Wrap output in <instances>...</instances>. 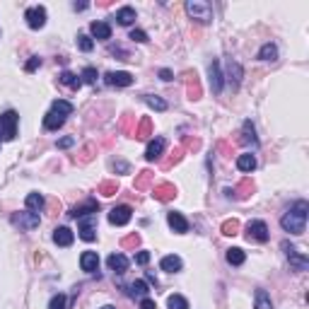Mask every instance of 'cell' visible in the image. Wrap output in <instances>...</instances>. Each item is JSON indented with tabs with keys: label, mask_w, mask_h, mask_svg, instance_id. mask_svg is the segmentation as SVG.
Returning a JSON list of instances; mask_svg holds the SVG:
<instances>
[{
	"label": "cell",
	"mask_w": 309,
	"mask_h": 309,
	"mask_svg": "<svg viewBox=\"0 0 309 309\" xmlns=\"http://www.w3.org/2000/svg\"><path fill=\"white\" fill-rule=\"evenodd\" d=\"M167 222H169V227H172L176 234H186V232H189V220H186L181 213H176V210L167 213Z\"/></svg>",
	"instance_id": "cell-15"
},
{
	"label": "cell",
	"mask_w": 309,
	"mask_h": 309,
	"mask_svg": "<svg viewBox=\"0 0 309 309\" xmlns=\"http://www.w3.org/2000/svg\"><path fill=\"white\" fill-rule=\"evenodd\" d=\"M39 65H41V58H39V56H34L32 61H29L27 65H24V70H27V72H34L37 68H39Z\"/></svg>",
	"instance_id": "cell-52"
},
{
	"label": "cell",
	"mask_w": 309,
	"mask_h": 309,
	"mask_svg": "<svg viewBox=\"0 0 309 309\" xmlns=\"http://www.w3.org/2000/svg\"><path fill=\"white\" fill-rule=\"evenodd\" d=\"M239 145H244V148H256L259 145V138H256V128L251 121H244V126H242V133L237 138Z\"/></svg>",
	"instance_id": "cell-14"
},
{
	"label": "cell",
	"mask_w": 309,
	"mask_h": 309,
	"mask_svg": "<svg viewBox=\"0 0 309 309\" xmlns=\"http://www.w3.org/2000/svg\"><path fill=\"white\" fill-rule=\"evenodd\" d=\"M159 78L165 80V82H169V80H174V72L167 70V68H162V70H159Z\"/></svg>",
	"instance_id": "cell-54"
},
{
	"label": "cell",
	"mask_w": 309,
	"mask_h": 309,
	"mask_svg": "<svg viewBox=\"0 0 309 309\" xmlns=\"http://www.w3.org/2000/svg\"><path fill=\"white\" fill-rule=\"evenodd\" d=\"M72 239H75V234H72L70 227H56L53 230V242L58 246H70Z\"/></svg>",
	"instance_id": "cell-20"
},
{
	"label": "cell",
	"mask_w": 309,
	"mask_h": 309,
	"mask_svg": "<svg viewBox=\"0 0 309 309\" xmlns=\"http://www.w3.org/2000/svg\"><path fill=\"white\" fill-rule=\"evenodd\" d=\"M135 263L138 266H148L150 263V251H140V254L135 256Z\"/></svg>",
	"instance_id": "cell-51"
},
{
	"label": "cell",
	"mask_w": 309,
	"mask_h": 309,
	"mask_svg": "<svg viewBox=\"0 0 309 309\" xmlns=\"http://www.w3.org/2000/svg\"><path fill=\"white\" fill-rule=\"evenodd\" d=\"M186 12L191 15V20H196L201 24H208L213 20V8L208 3H203V0H189L186 3Z\"/></svg>",
	"instance_id": "cell-2"
},
{
	"label": "cell",
	"mask_w": 309,
	"mask_h": 309,
	"mask_svg": "<svg viewBox=\"0 0 309 309\" xmlns=\"http://www.w3.org/2000/svg\"><path fill=\"white\" fill-rule=\"evenodd\" d=\"M39 222H41V217H39V213H15L12 215V225H17L20 230H34V227H39Z\"/></svg>",
	"instance_id": "cell-9"
},
{
	"label": "cell",
	"mask_w": 309,
	"mask_h": 309,
	"mask_svg": "<svg viewBox=\"0 0 309 309\" xmlns=\"http://www.w3.org/2000/svg\"><path fill=\"white\" fill-rule=\"evenodd\" d=\"M63 123H65V116L56 114V111H48L46 116H44V128H46V131H58Z\"/></svg>",
	"instance_id": "cell-27"
},
{
	"label": "cell",
	"mask_w": 309,
	"mask_h": 309,
	"mask_svg": "<svg viewBox=\"0 0 309 309\" xmlns=\"http://www.w3.org/2000/svg\"><path fill=\"white\" fill-rule=\"evenodd\" d=\"M48 208H51V215H56V213H58V210H61V203H58V201H51V203H48Z\"/></svg>",
	"instance_id": "cell-55"
},
{
	"label": "cell",
	"mask_w": 309,
	"mask_h": 309,
	"mask_svg": "<svg viewBox=\"0 0 309 309\" xmlns=\"http://www.w3.org/2000/svg\"><path fill=\"white\" fill-rule=\"evenodd\" d=\"M97 78H99V75H97V68H92V65L82 70V82H89V85H95Z\"/></svg>",
	"instance_id": "cell-47"
},
{
	"label": "cell",
	"mask_w": 309,
	"mask_h": 309,
	"mask_svg": "<svg viewBox=\"0 0 309 309\" xmlns=\"http://www.w3.org/2000/svg\"><path fill=\"white\" fill-rule=\"evenodd\" d=\"M131 39L138 41V44H145V41H148V34H145L143 29H133V32H131Z\"/></svg>",
	"instance_id": "cell-49"
},
{
	"label": "cell",
	"mask_w": 309,
	"mask_h": 309,
	"mask_svg": "<svg viewBox=\"0 0 309 309\" xmlns=\"http://www.w3.org/2000/svg\"><path fill=\"white\" fill-rule=\"evenodd\" d=\"M17 111H5L3 116H0V140H15L17 138Z\"/></svg>",
	"instance_id": "cell-3"
},
{
	"label": "cell",
	"mask_w": 309,
	"mask_h": 309,
	"mask_svg": "<svg viewBox=\"0 0 309 309\" xmlns=\"http://www.w3.org/2000/svg\"><path fill=\"white\" fill-rule=\"evenodd\" d=\"M239 227H242V225H239V220H234V217H232V220H225L222 222V234H225V237H234V234H239Z\"/></svg>",
	"instance_id": "cell-38"
},
{
	"label": "cell",
	"mask_w": 309,
	"mask_h": 309,
	"mask_svg": "<svg viewBox=\"0 0 309 309\" xmlns=\"http://www.w3.org/2000/svg\"><path fill=\"white\" fill-rule=\"evenodd\" d=\"M24 203H27V208H29L32 213H39V210H44V208H46V198H44L41 193H37V191H34V193H29Z\"/></svg>",
	"instance_id": "cell-28"
},
{
	"label": "cell",
	"mask_w": 309,
	"mask_h": 309,
	"mask_svg": "<svg viewBox=\"0 0 309 309\" xmlns=\"http://www.w3.org/2000/svg\"><path fill=\"white\" fill-rule=\"evenodd\" d=\"M225 259H227V263H230V266H242V263L246 261V254H244V249H239V246H232V249H227Z\"/></svg>",
	"instance_id": "cell-31"
},
{
	"label": "cell",
	"mask_w": 309,
	"mask_h": 309,
	"mask_svg": "<svg viewBox=\"0 0 309 309\" xmlns=\"http://www.w3.org/2000/svg\"><path fill=\"white\" fill-rule=\"evenodd\" d=\"M48 309H68V297H65L63 293L53 295L51 302H48Z\"/></svg>",
	"instance_id": "cell-44"
},
{
	"label": "cell",
	"mask_w": 309,
	"mask_h": 309,
	"mask_svg": "<svg viewBox=\"0 0 309 309\" xmlns=\"http://www.w3.org/2000/svg\"><path fill=\"white\" fill-rule=\"evenodd\" d=\"M133 114H123V116H121V131H123V133H128V131H131V123H133Z\"/></svg>",
	"instance_id": "cell-48"
},
{
	"label": "cell",
	"mask_w": 309,
	"mask_h": 309,
	"mask_svg": "<svg viewBox=\"0 0 309 309\" xmlns=\"http://www.w3.org/2000/svg\"><path fill=\"white\" fill-rule=\"evenodd\" d=\"M152 179H155V174H152L150 169H143L140 174L135 176V184H133L135 191H145V189H148V186L152 184Z\"/></svg>",
	"instance_id": "cell-33"
},
{
	"label": "cell",
	"mask_w": 309,
	"mask_h": 309,
	"mask_svg": "<svg viewBox=\"0 0 309 309\" xmlns=\"http://www.w3.org/2000/svg\"><path fill=\"white\" fill-rule=\"evenodd\" d=\"M167 307L169 309H189V302H186V297H181V295H169V297H167Z\"/></svg>",
	"instance_id": "cell-41"
},
{
	"label": "cell",
	"mask_w": 309,
	"mask_h": 309,
	"mask_svg": "<svg viewBox=\"0 0 309 309\" xmlns=\"http://www.w3.org/2000/svg\"><path fill=\"white\" fill-rule=\"evenodd\" d=\"M72 109H75V106H72V104L68 102V99H56V102L51 104V111L61 114V116H70Z\"/></svg>",
	"instance_id": "cell-34"
},
{
	"label": "cell",
	"mask_w": 309,
	"mask_h": 309,
	"mask_svg": "<svg viewBox=\"0 0 309 309\" xmlns=\"http://www.w3.org/2000/svg\"><path fill=\"white\" fill-rule=\"evenodd\" d=\"M80 266H82V270H87V273H97V268H99V256H97V251H85V254L80 256Z\"/></svg>",
	"instance_id": "cell-19"
},
{
	"label": "cell",
	"mask_w": 309,
	"mask_h": 309,
	"mask_svg": "<svg viewBox=\"0 0 309 309\" xmlns=\"http://www.w3.org/2000/svg\"><path fill=\"white\" fill-rule=\"evenodd\" d=\"M254 309H276L273 307V300H270V295L266 293V290H256V295H254Z\"/></svg>",
	"instance_id": "cell-29"
},
{
	"label": "cell",
	"mask_w": 309,
	"mask_h": 309,
	"mask_svg": "<svg viewBox=\"0 0 309 309\" xmlns=\"http://www.w3.org/2000/svg\"><path fill=\"white\" fill-rule=\"evenodd\" d=\"M259 58H261V61H276V58H278L276 44H263L261 51H259Z\"/></svg>",
	"instance_id": "cell-40"
},
{
	"label": "cell",
	"mask_w": 309,
	"mask_h": 309,
	"mask_svg": "<svg viewBox=\"0 0 309 309\" xmlns=\"http://www.w3.org/2000/svg\"><path fill=\"white\" fill-rule=\"evenodd\" d=\"M95 155H97V145L95 143H87V145H82L80 148V152L75 155V165H89L92 159H95Z\"/></svg>",
	"instance_id": "cell-18"
},
{
	"label": "cell",
	"mask_w": 309,
	"mask_h": 309,
	"mask_svg": "<svg viewBox=\"0 0 309 309\" xmlns=\"http://www.w3.org/2000/svg\"><path fill=\"white\" fill-rule=\"evenodd\" d=\"M87 3H72V10H87Z\"/></svg>",
	"instance_id": "cell-57"
},
{
	"label": "cell",
	"mask_w": 309,
	"mask_h": 309,
	"mask_svg": "<svg viewBox=\"0 0 309 309\" xmlns=\"http://www.w3.org/2000/svg\"><path fill=\"white\" fill-rule=\"evenodd\" d=\"M72 145H75V138H72V135H65V138L58 140V148H61V150H68V148H72Z\"/></svg>",
	"instance_id": "cell-50"
},
{
	"label": "cell",
	"mask_w": 309,
	"mask_h": 309,
	"mask_svg": "<svg viewBox=\"0 0 309 309\" xmlns=\"http://www.w3.org/2000/svg\"><path fill=\"white\" fill-rule=\"evenodd\" d=\"M97 210H99V203L89 198V201H85L82 206H75L68 215H70V217H85V215H95Z\"/></svg>",
	"instance_id": "cell-17"
},
{
	"label": "cell",
	"mask_w": 309,
	"mask_h": 309,
	"mask_svg": "<svg viewBox=\"0 0 309 309\" xmlns=\"http://www.w3.org/2000/svg\"><path fill=\"white\" fill-rule=\"evenodd\" d=\"M181 157H184V150H181V145H179V148H174V150L169 152V157L162 159V167H165V169H169V167L179 165V162H181Z\"/></svg>",
	"instance_id": "cell-37"
},
{
	"label": "cell",
	"mask_w": 309,
	"mask_h": 309,
	"mask_svg": "<svg viewBox=\"0 0 309 309\" xmlns=\"http://www.w3.org/2000/svg\"><path fill=\"white\" fill-rule=\"evenodd\" d=\"M78 234H80V239H82V242H95V239H97V222H95V215H85V217H80Z\"/></svg>",
	"instance_id": "cell-7"
},
{
	"label": "cell",
	"mask_w": 309,
	"mask_h": 309,
	"mask_svg": "<svg viewBox=\"0 0 309 309\" xmlns=\"http://www.w3.org/2000/svg\"><path fill=\"white\" fill-rule=\"evenodd\" d=\"M123 290H126L128 297H145V295L150 293V287H148V283H145V280H133V283H131V285H126Z\"/></svg>",
	"instance_id": "cell-22"
},
{
	"label": "cell",
	"mask_w": 309,
	"mask_h": 309,
	"mask_svg": "<svg viewBox=\"0 0 309 309\" xmlns=\"http://www.w3.org/2000/svg\"><path fill=\"white\" fill-rule=\"evenodd\" d=\"M181 266H184V261L179 259V256H165L162 261H159V268L162 270H167V273H179L181 270Z\"/></svg>",
	"instance_id": "cell-25"
},
{
	"label": "cell",
	"mask_w": 309,
	"mask_h": 309,
	"mask_svg": "<svg viewBox=\"0 0 309 309\" xmlns=\"http://www.w3.org/2000/svg\"><path fill=\"white\" fill-rule=\"evenodd\" d=\"M78 46H80V51H85V53H89V51L95 48V41L89 39L87 34H80V37H78Z\"/></svg>",
	"instance_id": "cell-46"
},
{
	"label": "cell",
	"mask_w": 309,
	"mask_h": 309,
	"mask_svg": "<svg viewBox=\"0 0 309 309\" xmlns=\"http://www.w3.org/2000/svg\"><path fill=\"white\" fill-rule=\"evenodd\" d=\"M254 191H256V186H254V181H251V179H242V181L234 186V191L227 189L225 193H227V196H232V198H237V201H246L251 193H254Z\"/></svg>",
	"instance_id": "cell-12"
},
{
	"label": "cell",
	"mask_w": 309,
	"mask_h": 309,
	"mask_svg": "<svg viewBox=\"0 0 309 309\" xmlns=\"http://www.w3.org/2000/svg\"><path fill=\"white\" fill-rule=\"evenodd\" d=\"M102 309H116V307H114V304H104Z\"/></svg>",
	"instance_id": "cell-59"
},
{
	"label": "cell",
	"mask_w": 309,
	"mask_h": 309,
	"mask_svg": "<svg viewBox=\"0 0 309 309\" xmlns=\"http://www.w3.org/2000/svg\"><path fill=\"white\" fill-rule=\"evenodd\" d=\"M135 138H140V140H145V138H150L152 135V121L148 119V116H143L140 119V123H138V128L133 131Z\"/></svg>",
	"instance_id": "cell-32"
},
{
	"label": "cell",
	"mask_w": 309,
	"mask_h": 309,
	"mask_svg": "<svg viewBox=\"0 0 309 309\" xmlns=\"http://www.w3.org/2000/svg\"><path fill=\"white\" fill-rule=\"evenodd\" d=\"M210 85H213L215 95H220L222 92V70H220V63H217V61L210 63Z\"/></svg>",
	"instance_id": "cell-26"
},
{
	"label": "cell",
	"mask_w": 309,
	"mask_h": 309,
	"mask_svg": "<svg viewBox=\"0 0 309 309\" xmlns=\"http://www.w3.org/2000/svg\"><path fill=\"white\" fill-rule=\"evenodd\" d=\"M131 217H133V208H131V206H116L109 213V222H111V225H116V227H123V225H128V222H131Z\"/></svg>",
	"instance_id": "cell-11"
},
{
	"label": "cell",
	"mask_w": 309,
	"mask_h": 309,
	"mask_svg": "<svg viewBox=\"0 0 309 309\" xmlns=\"http://www.w3.org/2000/svg\"><path fill=\"white\" fill-rule=\"evenodd\" d=\"M283 251H285V256H287V261H290V266H293L295 270H307L309 268V259L307 256H302L297 249H295L290 242H283Z\"/></svg>",
	"instance_id": "cell-5"
},
{
	"label": "cell",
	"mask_w": 309,
	"mask_h": 309,
	"mask_svg": "<svg viewBox=\"0 0 309 309\" xmlns=\"http://www.w3.org/2000/svg\"><path fill=\"white\" fill-rule=\"evenodd\" d=\"M217 148H220V152H225V155H230V145H227V143H220Z\"/></svg>",
	"instance_id": "cell-58"
},
{
	"label": "cell",
	"mask_w": 309,
	"mask_h": 309,
	"mask_svg": "<svg viewBox=\"0 0 309 309\" xmlns=\"http://www.w3.org/2000/svg\"><path fill=\"white\" fill-rule=\"evenodd\" d=\"M89 32H92V37L99 39V41L111 39V27L106 22H92L89 24Z\"/></svg>",
	"instance_id": "cell-23"
},
{
	"label": "cell",
	"mask_w": 309,
	"mask_h": 309,
	"mask_svg": "<svg viewBox=\"0 0 309 309\" xmlns=\"http://www.w3.org/2000/svg\"><path fill=\"white\" fill-rule=\"evenodd\" d=\"M116 20H119V24H123V27H128V24L135 22V10L133 8H121L119 12H116Z\"/></svg>",
	"instance_id": "cell-35"
},
{
	"label": "cell",
	"mask_w": 309,
	"mask_h": 309,
	"mask_svg": "<svg viewBox=\"0 0 309 309\" xmlns=\"http://www.w3.org/2000/svg\"><path fill=\"white\" fill-rule=\"evenodd\" d=\"M140 246V234L138 232H131L128 237L121 239V249H138Z\"/></svg>",
	"instance_id": "cell-43"
},
{
	"label": "cell",
	"mask_w": 309,
	"mask_h": 309,
	"mask_svg": "<svg viewBox=\"0 0 309 309\" xmlns=\"http://www.w3.org/2000/svg\"><path fill=\"white\" fill-rule=\"evenodd\" d=\"M97 193H102V196H116V193H119V181H102L97 186Z\"/></svg>",
	"instance_id": "cell-39"
},
{
	"label": "cell",
	"mask_w": 309,
	"mask_h": 309,
	"mask_svg": "<svg viewBox=\"0 0 309 309\" xmlns=\"http://www.w3.org/2000/svg\"><path fill=\"white\" fill-rule=\"evenodd\" d=\"M246 239L251 242H259V244H263V242H268V227H266V222L263 220H251L249 225H246Z\"/></svg>",
	"instance_id": "cell-6"
},
{
	"label": "cell",
	"mask_w": 309,
	"mask_h": 309,
	"mask_svg": "<svg viewBox=\"0 0 309 309\" xmlns=\"http://www.w3.org/2000/svg\"><path fill=\"white\" fill-rule=\"evenodd\" d=\"M140 309H157V304H155L150 297H143V302H140Z\"/></svg>",
	"instance_id": "cell-53"
},
{
	"label": "cell",
	"mask_w": 309,
	"mask_h": 309,
	"mask_svg": "<svg viewBox=\"0 0 309 309\" xmlns=\"http://www.w3.org/2000/svg\"><path fill=\"white\" fill-rule=\"evenodd\" d=\"M181 150L184 152H198L201 150V138H193V135H186L181 143Z\"/></svg>",
	"instance_id": "cell-42"
},
{
	"label": "cell",
	"mask_w": 309,
	"mask_h": 309,
	"mask_svg": "<svg viewBox=\"0 0 309 309\" xmlns=\"http://www.w3.org/2000/svg\"><path fill=\"white\" fill-rule=\"evenodd\" d=\"M237 169H239V172H254V169H256V157L251 155V152L239 155V157H237Z\"/></svg>",
	"instance_id": "cell-30"
},
{
	"label": "cell",
	"mask_w": 309,
	"mask_h": 309,
	"mask_svg": "<svg viewBox=\"0 0 309 309\" xmlns=\"http://www.w3.org/2000/svg\"><path fill=\"white\" fill-rule=\"evenodd\" d=\"M227 78H230V82L234 85V89H237L239 87V80H242V68H239V63H234V61L227 63Z\"/></svg>",
	"instance_id": "cell-36"
},
{
	"label": "cell",
	"mask_w": 309,
	"mask_h": 309,
	"mask_svg": "<svg viewBox=\"0 0 309 309\" xmlns=\"http://www.w3.org/2000/svg\"><path fill=\"white\" fill-rule=\"evenodd\" d=\"M145 102L150 104L152 109H157V111H165L167 109V102L162 99V97H155V95H145Z\"/></svg>",
	"instance_id": "cell-45"
},
{
	"label": "cell",
	"mask_w": 309,
	"mask_h": 309,
	"mask_svg": "<svg viewBox=\"0 0 309 309\" xmlns=\"http://www.w3.org/2000/svg\"><path fill=\"white\" fill-rule=\"evenodd\" d=\"M184 85H186V97L191 102H198L203 97V87H201V80L196 75V70H186L184 72Z\"/></svg>",
	"instance_id": "cell-4"
},
{
	"label": "cell",
	"mask_w": 309,
	"mask_h": 309,
	"mask_svg": "<svg viewBox=\"0 0 309 309\" xmlns=\"http://www.w3.org/2000/svg\"><path fill=\"white\" fill-rule=\"evenodd\" d=\"M106 85L111 87H131L133 85V75L126 70H114V72H106Z\"/></svg>",
	"instance_id": "cell-13"
},
{
	"label": "cell",
	"mask_w": 309,
	"mask_h": 309,
	"mask_svg": "<svg viewBox=\"0 0 309 309\" xmlns=\"http://www.w3.org/2000/svg\"><path fill=\"white\" fill-rule=\"evenodd\" d=\"M152 196H155V201H159V203H169V201H174L176 196H179V191H176L174 184L162 181L152 189Z\"/></svg>",
	"instance_id": "cell-8"
},
{
	"label": "cell",
	"mask_w": 309,
	"mask_h": 309,
	"mask_svg": "<svg viewBox=\"0 0 309 309\" xmlns=\"http://www.w3.org/2000/svg\"><path fill=\"white\" fill-rule=\"evenodd\" d=\"M58 82H61V85H65V87L75 89V92L82 87V80H80L75 72H70V70H63V72H61V75H58Z\"/></svg>",
	"instance_id": "cell-24"
},
{
	"label": "cell",
	"mask_w": 309,
	"mask_h": 309,
	"mask_svg": "<svg viewBox=\"0 0 309 309\" xmlns=\"http://www.w3.org/2000/svg\"><path fill=\"white\" fill-rule=\"evenodd\" d=\"M114 169H121V172H128V165H126V162H114Z\"/></svg>",
	"instance_id": "cell-56"
},
{
	"label": "cell",
	"mask_w": 309,
	"mask_h": 309,
	"mask_svg": "<svg viewBox=\"0 0 309 309\" xmlns=\"http://www.w3.org/2000/svg\"><path fill=\"white\" fill-rule=\"evenodd\" d=\"M106 263H109V268L114 270V273H126L128 270V259L123 254H111L109 259H106Z\"/></svg>",
	"instance_id": "cell-21"
},
{
	"label": "cell",
	"mask_w": 309,
	"mask_h": 309,
	"mask_svg": "<svg viewBox=\"0 0 309 309\" xmlns=\"http://www.w3.org/2000/svg\"><path fill=\"white\" fill-rule=\"evenodd\" d=\"M307 213H309V203L307 201H297L280 220V227L290 234H304V227H307Z\"/></svg>",
	"instance_id": "cell-1"
},
{
	"label": "cell",
	"mask_w": 309,
	"mask_h": 309,
	"mask_svg": "<svg viewBox=\"0 0 309 309\" xmlns=\"http://www.w3.org/2000/svg\"><path fill=\"white\" fill-rule=\"evenodd\" d=\"M165 138H155L150 145H148V150H145V159L148 162H157L162 159V152H165Z\"/></svg>",
	"instance_id": "cell-16"
},
{
	"label": "cell",
	"mask_w": 309,
	"mask_h": 309,
	"mask_svg": "<svg viewBox=\"0 0 309 309\" xmlns=\"http://www.w3.org/2000/svg\"><path fill=\"white\" fill-rule=\"evenodd\" d=\"M24 20L27 24L32 27V29H41L44 24H46V8H41V5H34L24 12Z\"/></svg>",
	"instance_id": "cell-10"
}]
</instances>
